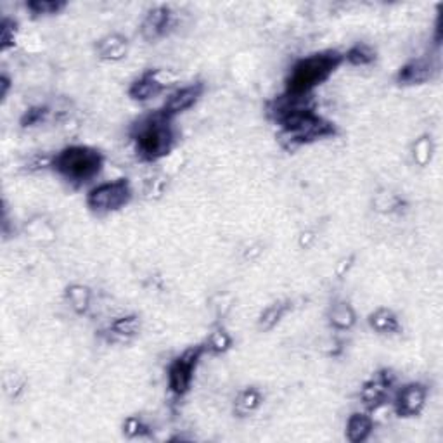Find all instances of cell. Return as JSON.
<instances>
[{
    "label": "cell",
    "instance_id": "6da1fadb",
    "mask_svg": "<svg viewBox=\"0 0 443 443\" xmlns=\"http://www.w3.org/2000/svg\"><path fill=\"white\" fill-rule=\"evenodd\" d=\"M134 140L137 153L144 160L154 161L168 154L173 146V130L170 116L163 111L142 118L134 130Z\"/></svg>",
    "mask_w": 443,
    "mask_h": 443
},
{
    "label": "cell",
    "instance_id": "7a4b0ae2",
    "mask_svg": "<svg viewBox=\"0 0 443 443\" xmlns=\"http://www.w3.org/2000/svg\"><path fill=\"white\" fill-rule=\"evenodd\" d=\"M343 57L338 53H320L301 59L287 79L289 94H310L313 87L322 83L341 64Z\"/></svg>",
    "mask_w": 443,
    "mask_h": 443
},
{
    "label": "cell",
    "instance_id": "3957f363",
    "mask_svg": "<svg viewBox=\"0 0 443 443\" xmlns=\"http://www.w3.org/2000/svg\"><path fill=\"white\" fill-rule=\"evenodd\" d=\"M53 166L73 184H85L94 179L102 168V156L99 151L87 146H71L54 158Z\"/></svg>",
    "mask_w": 443,
    "mask_h": 443
},
{
    "label": "cell",
    "instance_id": "277c9868",
    "mask_svg": "<svg viewBox=\"0 0 443 443\" xmlns=\"http://www.w3.org/2000/svg\"><path fill=\"white\" fill-rule=\"evenodd\" d=\"M279 123L282 127L280 139L286 140L289 146H300V144L310 142V140L327 137V135L334 134V127L329 121L317 116L313 111L289 114V116L282 118Z\"/></svg>",
    "mask_w": 443,
    "mask_h": 443
},
{
    "label": "cell",
    "instance_id": "5b68a950",
    "mask_svg": "<svg viewBox=\"0 0 443 443\" xmlns=\"http://www.w3.org/2000/svg\"><path fill=\"white\" fill-rule=\"evenodd\" d=\"M132 189L127 180H114L94 187L88 193L87 205L97 213H108L120 210L130 201Z\"/></svg>",
    "mask_w": 443,
    "mask_h": 443
},
{
    "label": "cell",
    "instance_id": "8992f818",
    "mask_svg": "<svg viewBox=\"0 0 443 443\" xmlns=\"http://www.w3.org/2000/svg\"><path fill=\"white\" fill-rule=\"evenodd\" d=\"M205 348L203 346H196V348H189L182 353L172 365H170L168 372V383L170 388L175 395H184L189 391L191 383H193L196 365H198L199 359H201Z\"/></svg>",
    "mask_w": 443,
    "mask_h": 443
},
{
    "label": "cell",
    "instance_id": "52a82bcc",
    "mask_svg": "<svg viewBox=\"0 0 443 443\" xmlns=\"http://www.w3.org/2000/svg\"><path fill=\"white\" fill-rule=\"evenodd\" d=\"M428 390L419 383H412L398 391L397 398H395V409L400 416L411 417L417 416L426 405Z\"/></svg>",
    "mask_w": 443,
    "mask_h": 443
},
{
    "label": "cell",
    "instance_id": "ba28073f",
    "mask_svg": "<svg viewBox=\"0 0 443 443\" xmlns=\"http://www.w3.org/2000/svg\"><path fill=\"white\" fill-rule=\"evenodd\" d=\"M203 94V85L201 83H194V85H187V87L179 88L173 94H170V97L166 99L163 113L166 116H175V114L184 113L189 108H193L199 97Z\"/></svg>",
    "mask_w": 443,
    "mask_h": 443
},
{
    "label": "cell",
    "instance_id": "9c48e42d",
    "mask_svg": "<svg viewBox=\"0 0 443 443\" xmlns=\"http://www.w3.org/2000/svg\"><path fill=\"white\" fill-rule=\"evenodd\" d=\"M437 73V64L431 59H414L407 62L398 73V82L405 85H419L430 82Z\"/></svg>",
    "mask_w": 443,
    "mask_h": 443
},
{
    "label": "cell",
    "instance_id": "30bf717a",
    "mask_svg": "<svg viewBox=\"0 0 443 443\" xmlns=\"http://www.w3.org/2000/svg\"><path fill=\"white\" fill-rule=\"evenodd\" d=\"M172 23V14L166 7H154L147 13V16L142 21V36L147 40H154L161 36L166 32V28Z\"/></svg>",
    "mask_w": 443,
    "mask_h": 443
},
{
    "label": "cell",
    "instance_id": "8fae6325",
    "mask_svg": "<svg viewBox=\"0 0 443 443\" xmlns=\"http://www.w3.org/2000/svg\"><path fill=\"white\" fill-rule=\"evenodd\" d=\"M163 90V83L156 79L154 73H146L144 76H140L139 80H135L130 87V97L135 101H149L154 95H158Z\"/></svg>",
    "mask_w": 443,
    "mask_h": 443
},
{
    "label": "cell",
    "instance_id": "7c38bea8",
    "mask_svg": "<svg viewBox=\"0 0 443 443\" xmlns=\"http://www.w3.org/2000/svg\"><path fill=\"white\" fill-rule=\"evenodd\" d=\"M391 381L390 378H385V376H379L378 379H372L362 390V400L367 407L376 409L378 405H381L385 402L388 390H390Z\"/></svg>",
    "mask_w": 443,
    "mask_h": 443
},
{
    "label": "cell",
    "instance_id": "4fadbf2b",
    "mask_svg": "<svg viewBox=\"0 0 443 443\" xmlns=\"http://www.w3.org/2000/svg\"><path fill=\"white\" fill-rule=\"evenodd\" d=\"M372 419L365 414H353L346 424V437L352 443L365 442L372 433Z\"/></svg>",
    "mask_w": 443,
    "mask_h": 443
},
{
    "label": "cell",
    "instance_id": "5bb4252c",
    "mask_svg": "<svg viewBox=\"0 0 443 443\" xmlns=\"http://www.w3.org/2000/svg\"><path fill=\"white\" fill-rule=\"evenodd\" d=\"M369 324L372 329L381 332V334H393V332L400 331L397 315L388 308H378L374 313H371Z\"/></svg>",
    "mask_w": 443,
    "mask_h": 443
},
{
    "label": "cell",
    "instance_id": "9a60e30c",
    "mask_svg": "<svg viewBox=\"0 0 443 443\" xmlns=\"http://www.w3.org/2000/svg\"><path fill=\"white\" fill-rule=\"evenodd\" d=\"M101 57L109 59V61H118L127 54V40L120 35H108L102 39L97 46Z\"/></svg>",
    "mask_w": 443,
    "mask_h": 443
},
{
    "label": "cell",
    "instance_id": "2e32d148",
    "mask_svg": "<svg viewBox=\"0 0 443 443\" xmlns=\"http://www.w3.org/2000/svg\"><path fill=\"white\" fill-rule=\"evenodd\" d=\"M355 312L345 301H338V304L331 306L329 320L336 329H350L355 324Z\"/></svg>",
    "mask_w": 443,
    "mask_h": 443
},
{
    "label": "cell",
    "instance_id": "e0dca14e",
    "mask_svg": "<svg viewBox=\"0 0 443 443\" xmlns=\"http://www.w3.org/2000/svg\"><path fill=\"white\" fill-rule=\"evenodd\" d=\"M261 402V395L260 391L254 390V388H250V390H245L236 400V412L239 416H248L251 412H254L258 409Z\"/></svg>",
    "mask_w": 443,
    "mask_h": 443
},
{
    "label": "cell",
    "instance_id": "ac0fdd59",
    "mask_svg": "<svg viewBox=\"0 0 443 443\" xmlns=\"http://www.w3.org/2000/svg\"><path fill=\"white\" fill-rule=\"evenodd\" d=\"M139 327H140V322L135 315L120 317V319H116L113 324H111V331H113V334H116L118 338H123V339L132 338V336L137 334Z\"/></svg>",
    "mask_w": 443,
    "mask_h": 443
},
{
    "label": "cell",
    "instance_id": "d6986e66",
    "mask_svg": "<svg viewBox=\"0 0 443 443\" xmlns=\"http://www.w3.org/2000/svg\"><path fill=\"white\" fill-rule=\"evenodd\" d=\"M286 310H287L286 304H274V305L267 306V308H265V312L261 313L260 320H258V324H260L261 329H265V331L272 329V327H274L275 324L279 322L280 319H282V315L286 313Z\"/></svg>",
    "mask_w": 443,
    "mask_h": 443
},
{
    "label": "cell",
    "instance_id": "ffe728a7",
    "mask_svg": "<svg viewBox=\"0 0 443 443\" xmlns=\"http://www.w3.org/2000/svg\"><path fill=\"white\" fill-rule=\"evenodd\" d=\"M346 61H350L352 64L355 66H365V64H371L374 61V50L371 49L369 46H364V43H359V46H353L352 49L346 53Z\"/></svg>",
    "mask_w": 443,
    "mask_h": 443
},
{
    "label": "cell",
    "instance_id": "44dd1931",
    "mask_svg": "<svg viewBox=\"0 0 443 443\" xmlns=\"http://www.w3.org/2000/svg\"><path fill=\"white\" fill-rule=\"evenodd\" d=\"M68 300L76 312H85L90 305V291L83 286H71L68 289Z\"/></svg>",
    "mask_w": 443,
    "mask_h": 443
},
{
    "label": "cell",
    "instance_id": "7402d4cb",
    "mask_svg": "<svg viewBox=\"0 0 443 443\" xmlns=\"http://www.w3.org/2000/svg\"><path fill=\"white\" fill-rule=\"evenodd\" d=\"M64 6L66 4L59 2V0H33V2H28V9L32 11L35 16H49V14H57Z\"/></svg>",
    "mask_w": 443,
    "mask_h": 443
},
{
    "label": "cell",
    "instance_id": "603a6c76",
    "mask_svg": "<svg viewBox=\"0 0 443 443\" xmlns=\"http://www.w3.org/2000/svg\"><path fill=\"white\" fill-rule=\"evenodd\" d=\"M231 345H232V339L227 332L215 331L210 334L208 341H206V350H210V352H213V353H224L231 348Z\"/></svg>",
    "mask_w": 443,
    "mask_h": 443
},
{
    "label": "cell",
    "instance_id": "cb8c5ba5",
    "mask_svg": "<svg viewBox=\"0 0 443 443\" xmlns=\"http://www.w3.org/2000/svg\"><path fill=\"white\" fill-rule=\"evenodd\" d=\"M14 23L11 20L2 21V49H9L14 42Z\"/></svg>",
    "mask_w": 443,
    "mask_h": 443
},
{
    "label": "cell",
    "instance_id": "d4e9b609",
    "mask_svg": "<svg viewBox=\"0 0 443 443\" xmlns=\"http://www.w3.org/2000/svg\"><path fill=\"white\" fill-rule=\"evenodd\" d=\"M43 116H46V109H42V108H33V109H29L28 113L25 114L23 125H25V127H29V125L39 123V121L42 120Z\"/></svg>",
    "mask_w": 443,
    "mask_h": 443
},
{
    "label": "cell",
    "instance_id": "484cf974",
    "mask_svg": "<svg viewBox=\"0 0 443 443\" xmlns=\"http://www.w3.org/2000/svg\"><path fill=\"white\" fill-rule=\"evenodd\" d=\"M144 430H146V428L142 426V423H140L137 417H130V419L125 423V433L130 435V437H134V435H140Z\"/></svg>",
    "mask_w": 443,
    "mask_h": 443
},
{
    "label": "cell",
    "instance_id": "4316f807",
    "mask_svg": "<svg viewBox=\"0 0 443 443\" xmlns=\"http://www.w3.org/2000/svg\"><path fill=\"white\" fill-rule=\"evenodd\" d=\"M9 79H7L6 75L2 76V79H0V85H2V92H0V95H2V99H6V95H7V90H9Z\"/></svg>",
    "mask_w": 443,
    "mask_h": 443
}]
</instances>
